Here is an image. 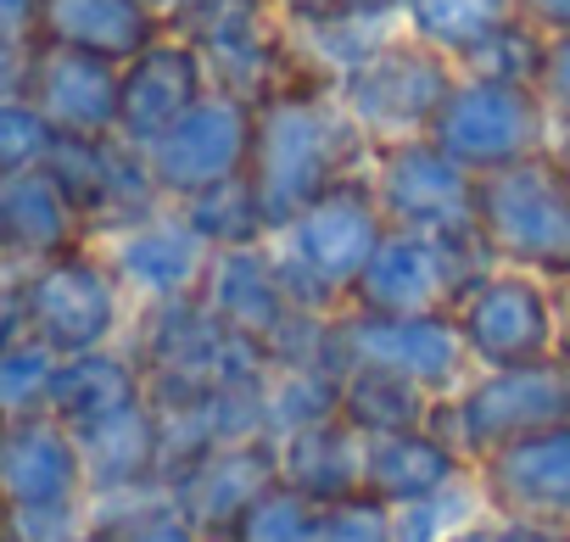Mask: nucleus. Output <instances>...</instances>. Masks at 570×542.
<instances>
[{
  "mask_svg": "<svg viewBox=\"0 0 570 542\" xmlns=\"http://www.w3.org/2000/svg\"><path fill=\"white\" fill-rule=\"evenodd\" d=\"M370 140L342 107L336 85L325 79H292L274 96L257 101V135H252V162L246 179L263 201L268 235L292 224L314 196H325L342 179H358L370 168Z\"/></svg>",
  "mask_w": 570,
  "mask_h": 542,
  "instance_id": "1",
  "label": "nucleus"
},
{
  "mask_svg": "<svg viewBox=\"0 0 570 542\" xmlns=\"http://www.w3.org/2000/svg\"><path fill=\"white\" fill-rule=\"evenodd\" d=\"M386 213L370 190V179H342L325 196H314L292 224H279L268 235L274 268L292 303L303 314H342L353 303V286L364 280L370 257L386 240Z\"/></svg>",
  "mask_w": 570,
  "mask_h": 542,
  "instance_id": "2",
  "label": "nucleus"
},
{
  "mask_svg": "<svg viewBox=\"0 0 570 542\" xmlns=\"http://www.w3.org/2000/svg\"><path fill=\"white\" fill-rule=\"evenodd\" d=\"M124 347L146 369L151 403H185V397H207L229 386H257L274 369L268 347L229 331L218 314H207L202 297L140 308Z\"/></svg>",
  "mask_w": 570,
  "mask_h": 542,
  "instance_id": "3",
  "label": "nucleus"
},
{
  "mask_svg": "<svg viewBox=\"0 0 570 542\" xmlns=\"http://www.w3.org/2000/svg\"><path fill=\"white\" fill-rule=\"evenodd\" d=\"M475 240L498 268H525L537 280L570 286V185L553 146L481 179Z\"/></svg>",
  "mask_w": 570,
  "mask_h": 542,
  "instance_id": "4",
  "label": "nucleus"
},
{
  "mask_svg": "<svg viewBox=\"0 0 570 542\" xmlns=\"http://www.w3.org/2000/svg\"><path fill=\"white\" fill-rule=\"evenodd\" d=\"M431 425L470 459H492L509 442H525L537 431L570 425V353L514 364V369H470V381L448 397H436Z\"/></svg>",
  "mask_w": 570,
  "mask_h": 542,
  "instance_id": "5",
  "label": "nucleus"
},
{
  "mask_svg": "<svg viewBox=\"0 0 570 542\" xmlns=\"http://www.w3.org/2000/svg\"><path fill=\"white\" fill-rule=\"evenodd\" d=\"M23 314H29V336H40L62 358L124 347L129 325H135V303H129L124 280L112 275V263L101 257L96 240L29 268L23 275Z\"/></svg>",
  "mask_w": 570,
  "mask_h": 542,
  "instance_id": "6",
  "label": "nucleus"
},
{
  "mask_svg": "<svg viewBox=\"0 0 570 542\" xmlns=\"http://www.w3.org/2000/svg\"><path fill=\"white\" fill-rule=\"evenodd\" d=\"M453 79H459V62L448 51H436L414 35H397L381 51H370L358 68H347L336 79V96L370 146H392V140L431 135Z\"/></svg>",
  "mask_w": 570,
  "mask_h": 542,
  "instance_id": "7",
  "label": "nucleus"
},
{
  "mask_svg": "<svg viewBox=\"0 0 570 542\" xmlns=\"http://www.w3.org/2000/svg\"><path fill=\"white\" fill-rule=\"evenodd\" d=\"M453 325H459V342H464L475 369H514V364H537V358L564 353L559 286L525 275V268L492 263L453 303Z\"/></svg>",
  "mask_w": 570,
  "mask_h": 542,
  "instance_id": "8",
  "label": "nucleus"
},
{
  "mask_svg": "<svg viewBox=\"0 0 570 542\" xmlns=\"http://www.w3.org/2000/svg\"><path fill=\"white\" fill-rule=\"evenodd\" d=\"M431 140L464 162L475 179L487 174H503L537 151L553 146V118L537 96V85H509V79H481V73H459L436 124H431Z\"/></svg>",
  "mask_w": 570,
  "mask_h": 542,
  "instance_id": "9",
  "label": "nucleus"
},
{
  "mask_svg": "<svg viewBox=\"0 0 570 542\" xmlns=\"http://www.w3.org/2000/svg\"><path fill=\"white\" fill-rule=\"evenodd\" d=\"M364 179H370V190H375V201H381V213H386L392 229L475 240L481 179L464 162H453L431 135L375 146Z\"/></svg>",
  "mask_w": 570,
  "mask_h": 542,
  "instance_id": "10",
  "label": "nucleus"
},
{
  "mask_svg": "<svg viewBox=\"0 0 570 542\" xmlns=\"http://www.w3.org/2000/svg\"><path fill=\"white\" fill-rule=\"evenodd\" d=\"M336 369H381L425 397H448L470 381V353L459 342L453 314H336Z\"/></svg>",
  "mask_w": 570,
  "mask_h": 542,
  "instance_id": "11",
  "label": "nucleus"
},
{
  "mask_svg": "<svg viewBox=\"0 0 570 542\" xmlns=\"http://www.w3.org/2000/svg\"><path fill=\"white\" fill-rule=\"evenodd\" d=\"M492 257L481 240L453 235H420V229H386L381 252L370 257L364 280L353 286L347 308L364 314H453V303L481 280Z\"/></svg>",
  "mask_w": 570,
  "mask_h": 542,
  "instance_id": "12",
  "label": "nucleus"
},
{
  "mask_svg": "<svg viewBox=\"0 0 570 542\" xmlns=\"http://www.w3.org/2000/svg\"><path fill=\"white\" fill-rule=\"evenodd\" d=\"M252 135H257V101L229 96V90H207L185 118H174L146 151V168L157 179V190L174 201L240 179L252 162Z\"/></svg>",
  "mask_w": 570,
  "mask_h": 542,
  "instance_id": "13",
  "label": "nucleus"
},
{
  "mask_svg": "<svg viewBox=\"0 0 570 542\" xmlns=\"http://www.w3.org/2000/svg\"><path fill=\"white\" fill-rule=\"evenodd\" d=\"M46 168L68 190V201L79 207L90 240L168 207V196L157 190V179L146 168V151L129 146L124 135H101V140H68L62 135Z\"/></svg>",
  "mask_w": 570,
  "mask_h": 542,
  "instance_id": "14",
  "label": "nucleus"
},
{
  "mask_svg": "<svg viewBox=\"0 0 570 542\" xmlns=\"http://www.w3.org/2000/svg\"><path fill=\"white\" fill-rule=\"evenodd\" d=\"M96 246L112 263V275L124 280L135 314L196 297L207 280V263H213V246L179 218V207H163L140 224H124V229L101 235Z\"/></svg>",
  "mask_w": 570,
  "mask_h": 542,
  "instance_id": "15",
  "label": "nucleus"
},
{
  "mask_svg": "<svg viewBox=\"0 0 570 542\" xmlns=\"http://www.w3.org/2000/svg\"><path fill=\"white\" fill-rule=\"evenodd\" d=\"M96 509L79 436L57 414L12 420L0 436V514H62Z\"/></svg>",
  "mask_w": 570,
  "mask_h": 542,
  "instance_id": "16",
  "label": "nucleus"
},
{
  "mask_svg": "<svg viewBox=\"0 0 570 542\" xmlns=\"http://www.w3.org/2000/svg\"><path fill=\"white\" fill-rule=\"evenodd\" d=\"M279 481V447L274 436H240V442H218L207 453H196L185 470L168 475V497L213 536L229 542V531L240 525V514Z\"/></svg>",
  "mask_w": 570,
  "mask_h": 542,
  "instance_id": "17",
  "label": "nucleus"
},
{
  "mask_svg": "<svg viewBox=\"0 0 570 542\" xmlns=\"http://www.w3.org/2000/svg\"><path fill=\"white\" fill-rule=\"evenodd\" d=\"M23 96L51 118L57 135L68 140H101L118 135V107H124V68L107 57L62 51V46H35L29 51V85Z\"/></svg>",
  "mask_w": 570,
  "mask_h": 542,
  "instance_id": "18",
  "label": "nucleus"
},
{
  "mask_svg": "<svg viewBox=\"0 0 570 542\" xmlns=\"http://www.w3.org/2000/svg\"><path fill=\"white\" fill-rule=\"evenodd\" d=\"M475 481H481L492 514L570 531V425H553V431L498 447L492 459L475 464Z\"/></svg>",
  "mask_w": 570,
  "mask_h": 542,
  "instance_id": "19",
  "label": "nucleus"
},
{
  "mask_svg": "<svg viewBox=\"0 0 570 542\" xmlns=\"http://www.w3.org/2000/svg\"><path fill=\"white\" fill-rule=\"evenodd\" d=\"M213 90L207 57L179 40L174 29L151 40L140 57L124 62V107H118V135L129 146H151L174 118H185L202 96Z\"/></svg>",
  "mask_w": 570,
  "mask_h": 542,
  "instance_id": "20",
  "label": "nucleus"
},
{
  "mask_svg": "<svg viewBox=\"0 0 570 542\" xmlns=\"http://www.w3.org/2000/svg\"><path fill=\"white\" fill-rule=\"evenodd\" d=\"M73 436L85 453L90 503H118V497L163 486V420H157L151 397H140V403H129V408H118Z\"/></svg>",
  "mask_w": 570,
  "mask_h": 542,
  "instance_id": "21",
  "label": "nucleus"
},
{
  "mask_svg": "<svg viewBox=\"0 0 570 542\" xmlns=\"http://www.w3.org/2000/svg\"><path fill=\"white\" fill-rule=\"evenodd\" d=\"M85 240H90V229H85L79 207L68 201V190L51 179V168L0 179V268L29 275L35 263L62 257Z\"/></svg>",
  "mask_w": 570,
  "mask_h": 542,
  "instance_id": "22",
  "label": "nucleus"
},
{
  "mask_svg": "<svg viewBox=\"0 0 570 542\" xmlns=\"http://www.w3.org/2000/svg\"><path fill=\"white\" fill-rule=\"evenodd\" d=\"M196 297L207 303V314H218L229 331H240V336H252V342H263V347L279 336V325H285V319L297 314L292 292H285L279 268H274L268 240L213 252L207 280H202V292H196Z\"/></svg>",
  "mask_w": 570,
  "mask_h": 542,
  "instance_id": "23",
  "label": "nucleus"
},
{
  "mask_svg": "<svg viewBox=\"0 0 570 542\" xmlns=\"http://www.w3.org/2000/svg\"><path fill=\"white\" fill-rule=\"evenodd\" d=\"M163 35H168V18L151 12L146 0H46L35 46H62V51L107 57L124 68Z\"/></svg>",
  "mask_w": 570,
  "mask_h": 542,
  "instance_id": "24",
  "label": "nucleus"
},
{
  "mask_svg": "<svg viewBox=\"0 0 570 542\" xmlns=\"http://www.w3.org/2000/svg\"><path fill=\"white\" fill-rule=\"evenodd\" d=\"M464 470H475L431 420L425 425H409V431H381V436H364V492H375L381 503H409V497H425L448 481H459Z\"/></svg>",
  "mask_w": 570,
  "mask_h": 542,
  "instance_id": "25",
  "label": "nucleus"
},
{
  "mask_svg": "<svg viewBox=\"0 0 570 542\" xmlns=\"http://www.w3.org/2000/svg\"><path fill=\"white\" fill-rule=\"evenodd\" d=\"M274 447H279V481L314 503L364 492V431H353L342 414L279 436Z\"/></svg>",
  "mask_w": 570,
  "mask_h": 542,
  "instance_id": "26",
  "label": "nucleus"
},
{
  "mask_svg": "<svg viewBox=\"0 0 570 542\" xmlns=\"http://www.w3.org/2000/svg\"><path fill=\"white\" fill-rule=\"evenodd\" d=\"M151 397L146 392V369L135 364L129 347H101V353H73L62 358L57 369V386H51V414L68 425V431H85L129 403Z\"/></svg>",
  "mask_w": 570,
  "mask_h": 542,
  "instance_id": "27",
  "label": "nucleus"
},
{
  "mask_svg": "<svg viewBox=\"0 0 570 542\" xmlns=\"http://www.w3.org/2000/svg\"><path fill=\"white\" fill-rule=\"evenodd\" d=\"M342 414V375L325 364H274L263 381V425L268 436H292L303 425H320Z\"/></svg>",
  "mask_w": 570,
  "mask_h": 542,
  "instance_id": "28",
  "label": "nucleus"
},
{
  "mask_svg": "<svg viewBox=\"0 0 570 542\" xmlns=\"http://www.w3.org/2000/svg\"><path fill=\"white\" fill-rule=\"evenodd\" d=\"M397 12H403V29L436 51H448L453 62L487 40L492 29H503L514 12V0H397Z\"/></svg>",
  "mask_w": 570,
  "mask_h": 542,
  "instance_id": "29",
  "label": "nucleus"
},
{
  "mask_svg": "<svg viewBox=\"0 0 570 542\" xmlns=\"http://www.w3.org/2000/svg\"><path fill=\"white\" fill-rule=\"evenodd\" d=\"M436 408V397H425L420 386L397 381V375H381V369H342V420L364 436H381V431H409V425H425Z\"/></svg>",
  "mask_w": 570,
  "mask_h": 542,
  "instance_id": "30",
  "label": "nucleus"
},
{
  "mask_svg": "<svg viewBox=\"0 0 570 542\" xmlns=\"http://www.w3.org/2000/svg\"><path fill=\"white\" fill-rule=\"evenodd\" d=\"M174 207H179V218H185L213 252L268 240V218H263V201H257V190H252L246 174H240V179H224V185H207V190H196V196H185V201H174Z\"/></svg>",
  "mask_w": 570,
  "mask_h": 542,
  "instance_id": "31",
  "label": "nucleus"
},
{
  "mask_svg": "<svg viewBox=\"0 0 570 542\" xmlns=\"http://www.w3.org/2000/svg\"><path fill=\"white\" fill-rule=\"evenodd\" d=\"M481 514H487V492H481L475 470H464L459 481H448V486H436L425 497L397 503L392 509V525H397V542H453Z\"/></svg>",
  "mask_w": 570,
  "mask_h": 542,
  "instance_id": "32",
  "label": "nucleus"
},
{
  "mask_svg": "<svg viewBox=\"0 0 570 542\" xmlns=\"http://www.w3.org/2000/svg\"><path fill=\"white\" fill-rule=\"evenodd\" d=\"M62 353H51L40 336H18L0 347V420H35L51 414V386H57Z\"/></svg>",
  "mask_w": 570,
  "mask_h": 542,
  "instance_id": "33",
  "label": "nucleus"
},
{
  "mask_svg": "<svg viewBox=\"0 0 570 542\" xmlns=\"http://www.w3.org/2000/svg\"><path fill=\"white\" fill-rule=\"evenodd\" d=\"M96 520H101L118 542H213V536L168 497V486L135 492V497H118V503H96Z\"/></svg>",
  "mask_w": 570,
  "mask_h": 542,
  "instance_id": "34",
  "label": "nucleus"
},
{
  "mask_svg": "<svg viewBox=\"0 0 570 542\" xmlns=\"http://www.w3.org/2000/svg\"><path fill=\"white\" fill-rule=\"evenodd\" d=\"M548 62V35H537L525 18H509L503 29H492L487 40H475L459 57V73H481V79H509V85H537Z\"/></svg>",
  "mask_w": 570,
  "mask_h": 542,
  "instance_id": "35",
  "label": "nucleus"
},
{
  "mask_svg": "<svg viewBox=\"0 0 570 542\" xmlns=\"http://www.w3.org/2000/svg\"><path fill=\"white\" fill-rule=\"evenodd\" d=\"M57 129L51 118L29 101V96H0V179H18L51 162L57 151Z\"/></svg>",
  "mask_w": 570,
  "mask_h": 542,
  "instance_id": "36",
  "label": "nucleus"
},
{
  "mask_svg": "<svg viewBox=\"0 0 570 542\" xmlns=\"http://www.w3.org/2000/svg\"><path fill=\"white\" fill-rule=\"evenodd\" d=\"M314 497H303L297 486L274 481L229 531V542H308L314 536Z\"/></svg>",
  "mask_w": 570,
  "mask_h": 542,
  "instance_id": "37",
  "label": "nucleus"
},
{
  "mask_svg": "<svg viewBox=\"0 0 570 542\" xmlns=\"http://www.w3.org/2000/svg\"><path fill=\"white\" fill-rule=\"evenodd\" d=\"M308 542H397L392 525V503H381L375 492H347L314 509V536Z\"/></svg>",
  "mask_w": 570,
  "mask_h": 542,
  "instance_id": "38",
  "label": "nucleus"
},
{
  "mask_svg": "<svg viewBox=\"0 0 570 542\" xmlns=\"http://www.w3.org/2000/svg\"><path fill=\"white\" fill-rule=\"evenodd\" d=\"M537 96L553 118V140L570 135V35L548 40V62H542V79H537Z\"/></svg>",
  "mask_w": 570,
  "mask_h": 542,
  "instance_id": "39",
  "label": "nucleus"
},
{
  "mask_svg": "<svg viewBox=\"0 0 570 542\" xmlns=\"http://www.w3.org/2000/svg\"><path fill=\"white\" fill-rule=\"evenodd\" d=\"M570 531H553V525H531V520H514V514H481L470 531H459L453 542H564Z\"/></svg>",
  "mask_w": 570,
  "mask_h": 542,
  "instance_id": "40",
  "label": "nucleus"
},
{
  "mask_svg": "<svg viewBox=\"0 0 570 542\" xmlns=\"http://www.w3.org/2000/svg\"><path fill=\"white\" fill-rule=\"evenodd\" d=\"M40 12H46V0H0V46H35Z\"/></svg>",
  "mask_w": 570,
  "mask_h": 542,
  "instance_id": "41",
  "label": "nucleus"
},
{
  "mask_svg": "<svg viewBox=\"0 0 570 542\" xmlns=\"http://www.w3.org/2000/svg\"><path fill=\"white\" fill-rule=\"evenodd\" d=\"M18 336H29V314H23V275L0 268V347H12Z\"/></svg>",
  "mask_w": 570,
  "mask_h": 542,
  "instance_id": "42",
  "label": "nucleus"
},
{
  "mask_svg": "<svg viewBox=\"0 0 570 542\" xmlns=\"http://www.w3.org/2000/svg\"><path fill=\"white\" fill-rule=\"evenodd\" d=\"M514 12L548 40L570 35V0H514Z\"/></svg>",
  "mask_w": 570,
  "mask_h": 542,
  "instance_id": "43",
  "label": "nucleus"
},
{
  "mask_svg": "<svg viewBox=\"0 0 570 542\" xmlns=\"http://www.w3.org/2000/svg\"><path fill=\"white\" fill-rule=\"evenodd\" d=\"M29 51L35 46H0V96H23V85H29Z\"/></svg>",
  "mask_w": 570,
  "mask_h": 542,
  "instance_id": "44",
  "label": "nucleus"
},
{
  "mask_svg": "<svg viewBox=\"0 0 570 542\" xmlns=\"http://www.w3.org/2000/svg\"><path fill=\"white\" fill-rule=\"evenodd\" d=\"M73 542H118V536H112V531H107L101 520H90V531H79Z\"/></svg>",
  "mask_w": 570,
  "mask_h": 542,
  "instance_id": "45",
  "label": "nucleus"
},
{
  "mask_svg": "<svg viewBox=\"0 0 570 542\" xmlns=\"http://www.w3.org/2000/svg\"><path fill=\"white\" fill-rule=\"evenodd\" d=\"M553 157H559V174H564V185H570V135L553 140Z\"/></svg>",
  "mask_w": 570,
  "mask_h": 542,
  "instance_id": "46",
  "label": "nucleus"
},
{
  "mask_svg": "<svg viewBox=\"0 0 570 542\" xmlns=\"http://www.w3.org/2000/svg\"><path fill=\"white\" fill-rule=\"evenodd\" d=\"M146 7H151V12H163V18H168V12H174V7H179V0H146Z\"/></svg>",
  "mask_w": 570,
  "mask_h": 542,
  "instance_id": "47",
  "label": "nucleus"
},
{
  "mask_svg": "<svg viewBox=\"0 0 570 542\" xmlns=\"http://www.w3.org/2000/svg\"><path fill=\"white\" fill-rule=\"evenodd\" d=\"M0 542H23V536H18V531L7 525V514H0Z\"/></svg>",
  "mask_w": 570,
  "mask_h": 542,
  "instance_id": "48",
  "label": "nucleus"
},
{
  "mask_svg": "<svg viewBox=\"0 0 570 542\" xmlns=\"http://www.w3.org/2000/svg\"><path fill=\"white\" fill-rule=\"evenodd\" d=\"M0 436H7V420H0Z\"/></svg>",
  "mask_w": 570,
  "mask_h": 542,
  "instance_id": "49",
  "label": "nucleus"
},
{
  "mask_svg": "<svg viewBox=\"0 0 570 542\" xmlns=\"http://www.w3.org/2000/svg\"><path fill=\"white\" fill-rule=\"evenodd\" d=\"M564 542H570V536H564Z\"/></svg>",
  "mask_w": 570,
  "mask_h": 542,
  "instance_id": "50",
  "label": "nucleus"
}]
</instances>
